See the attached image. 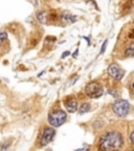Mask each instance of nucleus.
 Wrapping results in <instances>:
<instances>
[{"label":"nucleus","instance_id":"17","mask_svg":"<svg viewBox=\"0 0 134 151\" xmlns=\"http://www.w3.org/2000/svg\"><path fill=\"white\" fill-rule=\"evenodd\" d=\"M77 55H78V50H77V52H75V54L72 55V56H73V57H75H75H77Z\"/></svg>","mask_w":134,"mask_h":151},{"label":"nucleus","instance_id":"1","mask_svg":"<svg viewBox=\"0 0 134 151\" xmlns=\"http://www.w3.org/2000/svg\"><path fill=\"white\" fill-rule=\"evenodd\" d=\"M124 147V137L118 131H109L100 139V151H120Z\"/></svg>","mask_w":134,"mask_h":151},{"label":"nucleus","instance_id":"2","mask_svg":"<svg viewBox=\"0 0 134 151\" xmlns=\"http://www.w3.org/2000/svg\"><path fill=\"white\" fill-rule=\"evenodd\" d=\"M113 112L120 118H126L129 114L130 104L126 100H116L112 105Z\"/></svg>","mask_w":134,"mask_h":151},{"label":"nucleus","instance_id":"11","mask_svg":"<svg viewBox=\"0 0 134 151\" xmlns=\"http://www.w3.org/2000/svg\"><path fill=\"white\" fill-rule=\"evenodd\" d=\"M7 39V34L5 32H2V33H0V43L3 42L4 40Z\"/></svg>","mask_w":134,"mask_h":151},{"label":"nucleus","instance_id":"19","mask_svg":"<svg viewBox=\"0 0 134 151\" xmlns=\"http://www.w3.org/2000/svg\"><path fill=\"white\" fill-rule=\"evenodd\" d=\"M129 151H134V149H131V150H129Z\"/></svg>","mask_w":134,"mask_h":151},{"label":"nucleus","instance_id":"7","mask_svg":"<svg viewBox=\"0 0 134 151\" xmlns=\"http://www.w3.org/2000/svg\"><path fill=\"white\" fill-rule=\"evenodd\" d=\"M65 107L68 112H75L78 110V101L75 99L68 100L67 102H65Z\"/></svg>","mask_w":134,"mask_h":151},{"label":"nucleus","instance_id":"18","mask_svg":"<svg viewBox=\"0 0 134 151\" xmlns=\"http://www.w3.org/2000/svg\"><path fill=\"white\" fill-rule=\"evenodd\" d=\"M132 88L134 89V81H133V83H132Z\"/></svg>","mask_w":134,"mask_h":151},{"label":"nucleus","instance_id":"9","mask_svg":"<svg viewBox=\"0 0 134 151\" xmlns=\"http://www.w3.org/2000/svg\"><path fill=\"white\" fill-rule=\"evenodd\" d=\"M125 56L128 57V58H131V57H134V41H132L129 44V46L126 48L125 50Z\"/></svg>","mask_w":134,"mask_h":151},{"label":"nucleus","instance_id":"13","mask_svg":"<svg viewBox=\"0 0 134 151\" xmlns=\"http://www.w3.org/2000/svg\"><path fill=\"white\" fill-rule=\"evenodd\" d=\"M69 55H70V52H68V50H67V52H63V55H62V59H64V58H66V57H68Z\"/></svg>","mask_w":134,"mask_h":151},{"label":"nucleus","instance_id":"5","mask_svg":"<svg viewBox=\"0 0 134 151\" xmlns=\"http://www.w3.org/2000/svg\"><path fill=\"white\" fill-rule=\"evenodd\" d=\"M108 73L110 75L111 78H113L116 81H120V80H122L123 77L125 76V70L120 68V65L113 63V64H110V65H109Z\"/></svg>","mask_w":134,"mask_h":151},{"label":"nucleus","instance_id":"4","mask_svg":"<svg viewBox=\"0 0 134 151\" xmlns=\"http://www.w3.org/2000/svg\"><path fill=\"white\" fill-rule=\"evenodd\" d=\"M66 120H67V114L63 110H56L48 116V122L54 127L62 126L66 122Z\"/></svg>","mask_w":134,"mask_h":151},{"label":"nucleus","instance_id":"6","mask_svg":"<svg viewBox=\"0 0 134 151\" xmlns=\"http://www.w3.org/2000/svg\"><path fill=\"white\" fill-rule=\"evenodd\" d=\"M54 134H56V131H54V128L52 127L45 128L42 133V137H41V145L45 146L48 143H50V141L54 137Z\"/></svg>","mask_w":134,"mask_h":151},{"label":"nucleus","instance_id":"10","mask_svg":"<svg viewBox=\"0 0 134 151\" xmlns=\"http://www.w3.org/2000/svg\"><path fill=\"white\" fill-rule=\"evenodd\" d=\"M90 109H91V107H90V104H88V103H84V104H82L81 105V107H80V113H86V112H88V111H90Z\"/></svg>","mask_w":134,"mask_h":151},{"label":"nucleus","instance_id":"8","mask_svg":"<svg viewBox=\"0 0 134 151\" xmlns=\"http://www.w3.org/2000/svg\"><path fill=\"white\" fill-rule=\"evenodd\" d=\"M61 18H62L63 21L67 22V23H73V22L77 21V16H75V15H70L67 12H64L63 14L61 15Z\"/></svg>","mask_w":134,"mask_h":151},{"label":"nucleus","instance_id":"14","mask_svg":"<svg viewBox=\"0 0 134 151\" xmlns=\"http://www.w3.org/2000/svg\"><path fill=\"white\" fill-rule=\"evenodd\" d=\"M130 141H131V143L134 145V131H132L131 134H130Z\"/></svg>","mask_w":134,"mask_h":151},{"label":"nucleus","instance_id":"3","mask_svg":"<svg viewBox=\"0 0 134 151\" xmlns=\"http://www.w3.org/2000/svg\"><path fill=\"white\" fill-rule=\"evenodd\" d=\"M85 93L91 99H97L102 97L104 93V88L100 83L97 82H90L85 87Z\"/></svg>","mask_w":134,"mask_h":151},{"label":"nucleus","instance_id":"16","mask_svg":"<svg viewBox=\"0 0 134 151\" xmlns=\"http://www.w3.org/2000/svg\"><path fill=\"white\" fill-rule=\"evenodd\" d=\"M75 151H88V149H86V148H81V149H78V150H75Z\"/></svg>","mask_w":134,"mask_h":151},{"label":"nucleus","instance_id":"15","mask_svg":"<svg viewBox=\"0 0 134 151\" xmlns=\"http://www.w3.org/2000/svg\"><path fill=\"white\" fill-rule=\"evenodd\" d=\"M129 37H130V38H134V29H132V31L130 32V34H129Z\"/></svg>","mask_w":134,"mask_h":151},{"label":"nucleus","instance_id":"12","mask_svg":"<svg viewBox=\"0 0 134 151\" xmlns=\"http://www.w3.org/2000/svg\"><path fill=\"white\" fill-rule=\"evenodd\" d=\"M107 44H108V40H105V42H104L103 45H102L101 54H104V52H105V50H106V47H107Z\"/></svg>","mask_w":134,"mask_h":151}]
</instances>
